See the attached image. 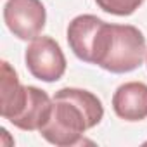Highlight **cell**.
<instances>
[{
    "label": "cell",
    "mask_w": 147,
    "mask_h": 147,
    "mask_svg": "<svg viewBox=\"0 0 147 147\" xmlns=\"http://www.w3.org/2000/svg\"><path fill=\"white\" fill-rule=\"evenodd\" d=\"M102 118L104 107L95 94L66 87L55 92L50 116L38 131L52 145L73 147L85 142V131L97 126Z\"/></svg>",
    "instance_id": "1"
},
{
    "label": "cell",
    "mask_w": 147,
    "mask_h": 147,
    "mask_svg": "<svg viewBox=\"0 0 147 147\" xmlns=\"http://www.w3.org/2000/svg\"><path fill=\"white\" fill-rule=\"evenodd\" d=\"M26 67L40 82H57L66 73V57L61 45L50 36H36L24 54Z\"/></svg>",
    "instance_id": "4"
},
{
    "label": "cell",
    "mask_w": 147,
    "mask_h": 147,
    "mask_svg": "<svg viewBox=\"0 0 147 147\" xmlns=\"http://www.w3.org/2000/svg\"><path fill=\"white\" fill-rule=\"evenodd\" d=\"M50 111H52V99L49 97V94L36 87L28 85L26 102H24L21 113L11 123L19 130L35 131V130H40L47 123Z\"/></svg>",
    "instance_id": "7"
},
{
    "label": "cell",
    "mask_w": 147,
    "mask_h": 147,
    "mask_svg": "<svg viewBox=\"0 0 147 147\" xmlns=\"http://www.w3.org/2000/svg\"><path fill=\"white\" fill-rule=\"evenodd\" d=\"M113 109L125 121H142L147 118V85L142 82H128L113 95Z\"/></svg>",
    "instance_id": "6"
},
{
    "label": "cell",
    "mask_w": 147,
    "mask_h": 147,
    "mask_svg": "<svg viewBox=\"0 0 147 147\" xmlns=\"http://www.w3.org/2000/svg\"><path fill=\"white\" fill-rule=\"evenodd\" d=\"M4 21L19 40H35L45 28L47 12L42 0H7Z\"/></svg>",
    "instance_id": "5"
},
{
    "label": "cell",
    "mask_w": 147,
    "mask_h": 147,
    "mask_svg": "<svg viewBox=\"0 0 147 147\" xmlns=\"http://www.w3.org/2000/svg\"><path fill=\"white\" fill-rule=\"evenodd\" d=\"M0 114L9 123L21 113L26 97L28 87L19 83L16 71L7 61H2V78H0Z\"/></svg>",
    "instance_id": "8"
},
{
    "label": "cell",
    "mask_w": 147,
    "mask_h": 147,
    "mask_svg": "<svg viewBox=\"0 0 147 147\" xmlns=\"http://www.w3.org/2000/svg\"><path fill=\"white\" fill-rule=\"evenodd\" d=\"M145 55L147 42L138 28L131 24H113L111 42L99 66L109 73L121 75L137 69Z\"/></svg>",
    "instance_id": "3"
},
{
    "label": "cell",
    "mask_w": 147,
    "mask_h": 147,
    "mask_svg": "<svg viewBox=\"0 0 147 147\" xmlns=\"http://www.w3.org/2000/svg\"><path fill=\"white\" fill-rule=\"evenodd\" d=\"M95 4L104 12L114 16H130L144 4V0H95Z\"/></svg>",
    "instance_id": "9"
},
{
    "label": "cell",
    "mask_w": 147,
    "mask_h": 147,
    "mask_svg": "<svg viewBox=\"0 0 147 147\" xmlns=\"http://www.w3.org/2000/svg\"><path fill=\"white\" fill-rule=\"evenodd\" d=\"M113 24L92 14L76 16L67 26V43L80 61L100 64L111 42Z\"/></svg>",
    "instance_id": "2"
}]
</instances>
